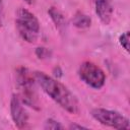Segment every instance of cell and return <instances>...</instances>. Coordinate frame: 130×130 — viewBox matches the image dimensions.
<instances>
[{
	"label": "cell",
	"mask_w": 130,
	"mask_h": 130,
	"mask_svg": "<svg viewBox=\"0 0 130 130\" xmlns=\"http://www.w3.org/2000/svg\"><path fill=\"white\" fill-rule=\"evenodd\" d=\"M91 117L104 126L114 129H129L130 122L127 117L121 113L104 108H95L90 112Z\"/></svg>",
	"instance_id": "277c9868"
},
{
	"label": "cell",
	"mask_w": 130,
	"mask_h": 130,
	"mask_svg": "<svg viewBox=\"0 0 130 130\" xmlns=\"http://www.w3.org/2000/svg\"><path fill=\"white\" fill-rule=\"evenodd\" d=\"M119 43L126 52H129V31H125L119 37Z\"/></svg>",
	"instance_id": "7c38bea8"
},
{
	"label": "cell",
	"mask_w": 130,
	"mask_h": 130,
	"mask_svg": "<svg viewBox=\"0 0 130 130\" xmlns=\"http://www.w3.org/2000/svg\"><path fill=\"white\" fill-rule=\"evenodd\" d=\"M35 53H36V55H37V57L39 59H48L52 55V52L48 48H45V47H39V48H37L36 51H35Z\"/></svg>",
	"instance_id": "8fae6325"
},
{
	"label": "cell",
	"mask_w": 130,
	"mask_h": 130,
	"mask_svg": "<svg viewBox=\"0 0 130 130\" xmlns=\"http://www.w3.org/2000/svg\"><path fill=\"white\" fill-rule=\"evenodd\" d=\"M34 74L25 67H19L16 70V84L18 88V96L23 105L39 110V100L35 87Z\"/></svg>",
	"instance_id": "7a4b0ae2"
},
{
	"label": "cell",
	"mask_w": 130,
	"mask_h": 130,
	"mask_svg": "<svg viewBox=\"0 0 130 130\" xmlns=\"http://www.w3.org/2000/svg\"><path fill=\"white\" fill-rule=\"evenodd\" d=\"M26 4H28V5H31V4H34L35 3V0H23Z\"/></svg>",
	"instance_id": "9a60e30c"
},
{
	"label": "cell",
	"mask_w": 130,
	"mask_h": 130,
	"mask_svg": "<svg viewBox=\"0 0 130 130\" xmlns=\"http://www.w3.org/2000/svg\"><path fill=\"white\" fill-rule=\"evenodd\" d=\"M10 116L17 128H24L27 125L28 115L23 108V103L21 102L18 94L14 93L10 100Z\"/></svg>",
	"instance_id": "8992f818"
},
{
	"label": "cell",
	"mask_w": 130,
	"mask_h": 130,
	"mask_svg": "<svg viewBox=\"0 0 130 130\" xmlns=\"http://www.w3.org/2000/svg\"><path fill=\"white\" fill-rule=\"evenodd\" d=\"M45 129H50V130H57V129H63L64 126L62 124H60L58 121L50 118L48 120H46L45 125H44Z\"/></svg>",
	"instance_id": "30bf717a"
},
{
	"label": "cell",
	"mask_w": 130,
	"mask_h": 130,
	"mask_svg": "<svg viewBox=\"0 0 130 130\" xmlns=\"http://www.w3.org/2000/svg\"><path fill=\"white\" fill-rule=\"evenodd\" d=\"M72 22H73V25L77 28H87L90 26L91 24V19L88 15L82 13V12H77L74 16H73V19H72Z\"/></svg>",
	"instance_id": "9c48e42d"
},
{
	"label": "cell",
	"mask_w": 130,
	"mask_h": 130,
	"mask_svg": "<svg viewBox=\"0 0 130 130\" xmlns=\"http://www.w3.org/2000/svg\"><path fill=\"white\" fill-rule=\"evenodd\" d=\"M3 16H4V5H3V0H0V26L3 25Z\"/></svg>",
	"instance_id": "4fadbf2b"
},
{
	"label": "cell",
	"mask_w": 130,
	"mask_h": 130,
	"mask_svg": "<svg viewBox=\"0 0 130 130\" xmlns=\"http://www.w3.org/2000/svg\"><path fill=\"white\" fill-rule=\"evenodd\" d=\"M94 6V11L100 20L104 24H109L113 15L112 0H91Z\"/></svg>",
	"instance_id": "52a82bcc"
},
{
	"label": "cell",
	"mask_w": 130,
	"mask_h": 130,
	"mask_svg": "<svg viewBox=\"0 0 130 130\" xmlns=\"http://www.w3.org/2000/svg\"><path fill=\"white\" fill-rule=\"evenodd\" d=\"M36 82L41 86L44 92L49 95L63 110L70 114L79 113V103L76 96L58 79L53 78L43 71L34 72Z\"/></svg>",
	"instance_id": "6da1fadb"
},
{
	"label": "cell",
	"mask_w": 130,
	"mask_h": 130,
	"mask_svg": "<svg viewBox=\"0 0 130 130\" xmlns=\"http://www.w3.org/2000/svg\"><path fill=\"white\" fill-rule=\"evenodd\" d=\"M48 14L50 15L52 21L54 22L56 28L60 31V34H64L67 29V21L63 13L56 7H50L48 9Z\"/></svg>",
	"instance_id": "ba28073f"
},
{
	"label": "cell",
	"mask_w": 130,
	"mask_h": 130,
	"mask_svg": "<svg viewBox=\"0 0 130 130\" xmlns=\"http://www.w3.org/2000/svg\"><path fill=\"white\" fill-rule=\"evenodd\" d=\"M78 76L85 84L94 89L102 88L106 82V74L104 71L90 61H84L80 64L78 68Z\"/></svg>",
	"instance_id": "5b68a950"
},
{
	"label": "cell",
	"mask_w": 130,
	"mask_h": 130,
	"mask_svg": "<svg viewBox=\"0 0 130 130\" xmlns=\"http://www.w3.org/2000/svg\"><path fill=\"white\" fill-rule=\"evenodd\" d=\"M15 25L21 39L35 43L40 32V22L36 15L26 8L19 7L15 12Z\"/></svg>",
	"instance_id": "3957f363"
},
{
	"label": "cell",
	"mask_w": 130,
	"mask_h": 130,
	"mask_svg": "<svg viewBox=\"0 0 130 130\" xmlns=\"http://www.w3.org/2000/svg\"><path fill=\"white\" fill-rule=\"evenodd\" d=\"M69 129H73V130H75V129H87V127L82 126V125H77V124H71L69 126Z\"/></svg>",
	"instance_id": "5bb4252c"
}]
</instances>
